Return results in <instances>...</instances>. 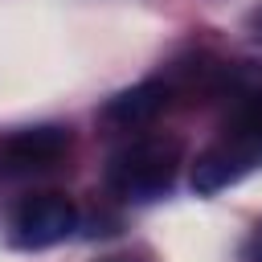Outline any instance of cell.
I'll use <instances>...</instances> for the list:
<instances>
[{"label": "cell", "mask_w": 262, "mask_h": 262, "mask_svg": "<svg viewBox=\"0 0 262 262\" xmlns=\"http://www.w3.org/2000/svg\"><path fill=\"white\" fill-rule=\"evenodd\" d=\"M184 147L176 135H139L106 160V188L123 201L147 205L172 192Z\"/></svg>", "instance_id": "1"}, {"label": "cell", "mask_w": 262, "mask_h": 262, "mask_svg": "<svg viewBox=\"0 0 262 262\" xmlns=\"http://www.w3.org/2000/svg\"><path fill=\"white\" fill-rule=\"evenodd\" d=\"M262 168V127H246V123H229V131L205 147L192 164V192L213 196L229 184H237L242 176Z\"/></svg>", "instance_id": "2"}, {"label": "cell", "mask_w": 262, "mask_h": 262, "mask_svg": "<svg viewBox=\"0 0 262 262\" xmlns=\"http://www.w3.org/2000/svg\"><path fill=\"white\" fill-rule=\"evenodd\" d=\"M74 229H78L74 201L61 196V192H37V196L16 205V213L8 221V246H16V250H49V246L66 242Z\"/></svg>", "instance_id": "3"}, {"label": "cell", "mask_w": 262, "mask_h": 262, "mask_svg": "<svg viewBox=\"0 0 262 262\" xmlns=\"http://www.w3.org/2000/svg\"><path fill=\"white\" fill-rule=\"evenodd\" d=\"M70 151V127L57 123H37V127H16L0 139V168L4 172H37L57 164Z\"/></svg>", "instance_id": "4"}, {"label": "cell", "mask_w": 262, "mask_h": 262, "mask_svg": "<svg viewBox=\"0 0 262 262\" xmlns=\"http://www.w3.org/2000/svg\"><path fill=\"white\" fill-rule=\"evenodd\" d=\"M168 106V82H139L123 94H115L102 106V119L111 123H147Z\"/></svg>", "instance_id": "5"}, {"label": "cell", "mask_w": 262, "mask_h": 262, "mask_svg": "<svg viewBox=\"0 0 262 262\" xmlns=\"http://www.w3.org/2000/svg\"><path fill=\"white\" fill-rule=\"evenodd\" d=\"M233 123H246V127H262V78H250L233 90Z\"/></svg>", "instance_id": "6"}, {"label": "cell", "mask_w": 262, "mask_h": 262, "mask_svg": "<svg viewBox=\"0 0 262 262\" xmlns=\"http://www.w3.org/2000/svg\"><path fill=\"white\" fill-rule=\"evenodd\" d=\"M242 258H246V262H262V225H258V229L250 233V242H246Z\"/></svg>", "instance_id": "7"}, {"label": "cell", "mask_w": 262, "mask_h": 262, "mask_svg": "<svg viewBox=\"0 0 262 262\" xmlns=\"http://www.w3.org/2000/svg\"><path fill=\"white\" fill-rule=\"evenodd\" d=\"M246 29H250V37H254V41H262V4L246 16Z\"/></svg>", "instance_id": "8"}, {"label": "cell", "mask_w": 262, "mask_h": 262, "mask_svg": "<svg viewBox=\"0 0 262 262\" xmlns=\"http://www.w3.org/2000/svg\"><path fill=\"white\" fill-rule=\"evenodd\" d=\"M106 262H143V258H131V254H123V258H106Z\"/></svg>", "instance_id": "9"}]
</instances>
